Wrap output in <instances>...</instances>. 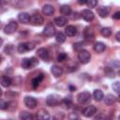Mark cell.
Returning a JSON list of instances; mask_svg holds the SVG:
<instances>
[{"instance_id":"6da1fadb","label":"cell","mask_w":120,"mask_h":120,"mask_svg":"<svg viewBox=\"0 0 120 120\" xmlns=\"http://www.w3.org/2000/svg\"><path fill=\"white\" fill-rule=\"evenodd\" d=\"M38 65V61L37 58L35 57H31V58H23L22 60V68H23L24 69H28V68H32Z\"/></svg>"},{"instance_id":"7a4b0ae2","label":"cell","mask_w":120,"mask_h":120,"mask_svg":"<svg viewBox=\"0 0 120 120\" xmlns=\"http://www.w3.org/2000/svg\"><path fill=\"white\" fill-rule=\"evenodd\" d=\"M34 48H35L34 43H32V42H24V43H20V44L18 45L17 50H18V52H19L20 53H24V52H26L27 51L33 50Z\"/></svg>"},{"instance_id":"3957f363","label":"cell","mask_w":120,"mask_h":120,"mask_svg":"<svg viewBox=\"0 0 120 120\" xmlns=\"http://www.w3.org/2000/svg\"><path fill=\"white\" fill-rule=\"evenodd\" d=\"M78 58L79 60L81 61V63L82 64H87L90 62V59H91V54L88 51L86 50H81L79 54H78Z\"/></svg>"},{"instance_id":"277c9868","label":"cell","mask_w":120,"mask_h":120,"mask_svg":"<svg viewBox=\"0 0 120 120\" xmlns=\"http://www.w3.org/2000/svg\"><path fill=\"white\" fill-rule=\"evenodd\" d=\"M18 27V22L16 21H10L4 28V33L5 34H8V35H10V34H13L16 29Z\"/></svg>"},{"instance_id":"5b68a950","label":"cell","mask_w":120,"mask_h":120,"mask_svg":"<svg viewBox=\"0 0 120 120\" xmlns=\"http://www.w3.org/2000/svg\"><path fill=\"white\" fill-rule=\"evenodd\" d=\"M90 98H91V94H90L89 92H86V91L82 92V93H80V94L77 96V100H78V102L81 103V104L87 103V102L90 100Z\"/></svg>"},{"instance_id":"8992f818","label":"cell","mask_w":120,"mask_h":120,"mask_svg":"<svg viewBox=\"0 0 120 120\" xmlns=\"http://www.w3.org/2000/svg\"><path fill=\"white\" fill-rule=\"evenodd\" d=\"M30 22L33 25L40 26V25L43 24L44 20H43V18H42L41 15H39V14H33L32 16H30Z\"/></svg>"},{"instance_id":"52a82bcc","label":"cell","mask_w":120,"mask_h":120,"mask_svg":"<svg viewBox=\"0 0 120 120\" xmlns=\"http://www.w3.org/2000/svg\"><path fill=\"white\" fill-rule=\"evenodd\" d=\"M43 34L47 37H52L53 35H55V27L52 24V22H48L46 24V26L43 29Z\"/></svg>"},{"instance_id":"ba28073f","label":"cell","mask_w":120,"mask_h":120,"mask_svg":"<svg viewBox=\"0 0 120 120\" xmlns=\"http://www.w3.org/2000/svg\"><path fill=\"white\" fill-rule=\"evenodd\" d=\"M59 102H60V99L56 95H50L46 98V103L48 106H56L59 104Z\"/></svg>"},{"instance_id":"9c48e42d","label":"cell","mask_w":120,"mask_h":120,"mask_svg":"<svg viewBox=\"0 0 120 120\" xmlns=\"http://www.w3.org/2000/svg\"><path fill=\"white\" fill-rule=\"evenodd\" d=\"M24 104L26 105L27 108L29 109H34L37 107V104H38V101L35 98L33 97H25L24 98Z\"/></svg>"},{"instance_id":"30bf717a","label":"cell","mask_w":120,"mask_h":120,"mask_svg":"<svg viewBox=\"0 0 120 120\" xmlns=\"http://www.w3.org/2000/svg\"><path fill=\"white\" fill-rule=\"evenodd\" d=\"M97 112V108L93 105H90V106H87L83 111H82V114L85 116V117H92L95 113Z\"/></svg>"},{"instance_id":"8fae6325","label":"cell","mask_w":120,"mask_h":120,"mask_svg":"<svg viewBox=\"0 0 120 120\" xmlns=\"http://www.w3.org/2000/svg\"><path fill=\"white\" fill-rule=\"evenodd\" d=\"M37 54L39 58H41L44 61H48L49 60V52L47 49L45 48H39L37 52Z\"/></svg>"},{"instance_id":"7c38bea8","label":"cell","mask_w":120,"mask_h":120,"mask_svg":"<svg viewBox=\"0 0 120 120\" xmlns=\"http://www.w3.org/2000/svg\"><path fill=\"white\" fill-rule=\"evenodd\" d=\"M82 17L83 18V20H85L86 22H91L94 20V13L90 10V9H83L82 12Z\"/></svg>"},{"instance_id":"4fadbf2b","label":"cell","mask_w":120,"mask_h":120,"mask_svg":"<svg viewBox=\"0 0 120 120\" xmlns=\"http://www.w3.org/2000/svg\"><path fill=\"white\" fill-rule=\"evenodd\" d=\"M51 72L54 77H60L63 74V68L58 65H52L51 68Z\"/></svg>"},{"instance_id":"5bb4252c","label":"cell","mask_w":120,"mask_h":120,"mask_svg":"<svg viewBox=\"0 0 120 120\" xmlns=\"http://www.w3.org/2000/svg\"><path fill=\"white\" fill-rule=\"evenodd\" d=\"M18 21L24 24L29 23L30 22V15L26 12H22L18 15Z\"/></svg>"},{"instance_id":"9a60e30c","label":"cell","mask_w":120,"mask_h":120,"mask_svg":"<svg viewBox=\"0 0 120 120\" xmlns=\"http://www.w3.org/2000/svg\"><path fill=\"white\" fill-rule=\"evenodd\" d=\"M53 22H54V24H55L56 26L62 27V26H64V25L67 24V22H68V19H67L65 16H59V17H57V18L54 19Z\"/></svg>"},{"instance_id":"2e32d148","label":"cell","mask_w":120,"mask_h":120,"mask_svg":"<svg viewBox=\"0 0 120 120\" xmlns=\"http://www.w3.org/2000/svg\"><path fill=\"white\" fill-rule=\"evenodd\" d=\"M110 12V9L108 7H105V6H100L98 8V15L101 17V18H106L108 16Z\"/></svg>"},{"instance_id":"e0dca14e","label":"cell","mask_w":120,"mask_h":120,"mask_svg":"<svg viewBox=\"0 0 120 120\" xmlns=\"http://www.w3.org/2000/svg\"><path fill=\"white\" fill-rule=\"evenodd\" d=\"M65 33L68 37H74L77 34V29L73 25H68L65 29Z\"/></svg>"},{"instance_id":"ac0fdd59","label":"cell","mask_w":120,"mask_h":120,"mask_svg":"<svg viewBox=\"0 0 120 120\" xmlns=\"http://www.w3.org/2000/svg\"><path fill=\"white\" fill-rule=\"evenodd\" d=\"M43 78H44V75H43V74H39V75H38L36 78H34V79L32 80V87H33L34 89H37L38 86V85L40 84V82H42Z\"/></svg>"},{"instance_id":"d6986e66","label":"cell","mask_w":120,"mask_h":120,"mask_svg":"<svg viewBox=\"0 0 120 120\" xmlns=\"http://www.w3.org/2000/svg\"><path fill=\"white\" fill-rule=\"evenodd\" d=\"M42 12H43V14H45L47 16H51L54 13V8L51 5H44L42 8Z\"/></svg>"},{"instance_id":"ffe728a7","label":"cell","mask_w":120,"mask_h":120,"mask_svg":"<svg viewBox=\"0 0 120 120\" xmlns=\"http://www.w3.org/2000/svg\"><path fill=\"white\" fill-rule=\"evenodd\" d=\"M105 49H106V46L103 42L98 41V42H96L95 45H94V50H95L96 52H98V53L103 52L105 51Z\"/></svg>"},{"instance_id":"44dd1931","label":"cell","mask_w":120,"mask_h":120,"mask_svg":"<svg viewBox=\"0 0 120 120\" xmlns=\"http://www.w3.org/2000/svg\"><path fill=\"white\" fill-rule=\"evenodd\" d=\"M104 98V103L106 104V105H108V106H110V105H112L113 103H115V101H116V98L114 97V96H112V94H108L105 98Z\"/></svg>"},{"instance_id":"7402d4cb","label":"cell","mask_w":120,"mask_h":120,"mask_svg":"<svg viewBox=\"0 0 120 120\" xmlns=\"http://www.w3.org/2000/svg\"><path fill=\"white\" fill-rule=\"evenodd\" d=\"M60 12L62 15H64L65 17L66 16H68L70 15L71 13V8L68 6V5H63L60 7Z\"/></svg>"},{"instance_id":"603a6c76","label":"cell","mask_w":120,"mask_h":120,"mask_svg":"<svg viewBox=\"0 0 120 120\" xmlns=\"http://www.w3.org/2000/svg\"><path fill=\"white\" fill-rule=\"evenodd\" d=\"M93 98H94V99L96 101H101L103 99V98H104V94H103V92L101 90L97 89L93 93Z\"/></svg>"},{"instance_id":"cb8c5ba5","label":"cell","mask_w":120,"mask_h":120,"mask_svg":"<svg viewBox=\"0 0 120 120\" xmlns=\"http://www.w3.org/2000/svg\"><path fill=\"white\" fill-rule=\"evenodd\" d=\"M1 84H2V86H4V87H8V86H10V84H11V82H12V81H11V79L8 77V76H3L2 78H1Z\"/></svg>"},{"instance_id":"d4e9b609","label":"cell","mask_w":120,"mask_h":120,"mask_svg":"<svg viewBox=\"0 0 120 120\" xmlns=\"http://www.w3.org/2000/svg\"><path fill=\"white\" fill-rule=\"evenodd\" d=\"M83 36L86 39H91L94 38V31L90 27H86L85 30L83 31Z\"/></svg>"},{"instance_id":"484cf974","label":"cell","mask_w":120,"mask_h":120,"mask_svg":"<svg viewBox=\"0 0 120 120\" xmlns=\"http://www.w3.org/2000/svg\"><path fill=\"white\" fill-rule=\"evenodd\" d=\"M38 117L39 118V119H43V120H45V119H49L50 118V114H49V112L46 111V110H40L38 112Z\"/></svg>"},{"instance_id":"4316f807","label":"cell","mask_w":120,"mask_h":120,"mask_svg":"<svg viewBox=\"0 0 120 120\" xmlns=\"http://www.w3.org/2000/svg\"><path fill=\"white\" fill-rule=\"evenodd\" d=\"M55 39L58 43H63L66 40V35L63 32H57L55 34Z\"/></svg>"},{"instance_id":"83f0119b","label":"cell","mask_w":120,"mask_h":120,"mask_svg":"<svg viewBox=\"0 0 120 120\" xmlns=\"http://www.w3.org/2000/svg\"><path fill=\"white\" fill-rule=\"evenodd\" d=\"M100 34H101L103 37H105V38L110 37V36L112 35V29H111L110 27H103V28L100 30Z\"/></svg>"},{"instance_id":"f1b7e54d","label":"cell","mask_w":120,"mask_h":120,"mask_svg":"<svg viewBox=\"0 0 120 120\" xmlns=\"http://www.w3.org/2000/svg\"><path fill=\"white\" fill-rule=\"evenodd\" d=\"M32 117H33L32 114L30 112H22L20 114V118L22 119V120H30Z\"/></svg>"},{"instance_id":"f546056e","label":"cell","mask_w":120,"mask_h":120,"mask_svg":"<svg viewBox=\"0 0 120 120\" xmlns=\"http://www.w3.org/2000/svg\"><path fill=\"white\" fill-rule=\"evenodd\" d=\"M61 103H62V105H64L65 108H70V106L72 105V101H71V99H70V98H68L62 99Z\"/></svg>"},{"instance_id":"4dcf8cb0","label":"cell","mask_w":120,"mask_h":120,"mask_svg":"<svg viewBox=\"0 0 120 120\" xmlns=\"http://www.w3.org/2000/svg\"><path fill=\"white\" fill-rule=\"evenodd\" d=\"M105 74L107 75V77H110V78H113L115 76V73L113 71V69L112 68H105Z\"/></svg>"},{"instance_id":"1f68e13d","label":"cell","mask_w":120,"mask_h":120,"mask_svg":"<svg viewBox=\"0 0 120 120\" xmlns=\"http://www.w3.org/2000/svg\"><path fill=\"white\" fill-rule=\"evenodd\" d=\"M86 5L90 8H96L98 5V0H86Z\"/></svg>"},{"instance_id":"d6a6232c","label":"cell","mask_w":120,"mask_h":120,"mask_svg":"<svg viewBox=\"0 0 120 120\" xmlns=\"http://www.w3.org/2000/svg\"><path fill=\"white\" fill-rule=\"evenodd\" d=\"M67 57H68V55H67L66 52H60V53L58 54V56H57V61L63 62V61H65V60L67 59Z\"/></svg>"},{"instance_id":"836d02e7","label":"cell","mask_w":120,"mask_h":120,"mask_svg":"<svg viewBox=\"0 0 120 120\" xmlns=\"http://www.w3.org/2000/svg\"><path fill=\"white\" fill-rule=\"evenodd\" d=\"M112 89L114 90V92H115L116 94H118V93H119V90H120V82H113L112 85Z\"/></svg>"},{"instance_id":"e575fe53","label":"cell","mask_w":120,"mask_h":120,"mask_svg":"<svg viewBox=\"0 0 120 120\" xmlns=\"http://www.w3.org/2000/svg\"><path fill=\"white\" fill-rule=\"evenodd\" d=\"M8 108V103L3 99H0V110H7Z\"/></svg>"},{"instance_id":"d590c367","label":"cell","mask_w":120,"mask_h":120,"mask_svg":"<svg viewBox=\"0 0 120 120\" xmlns=\"http://www.w3.org/2000/svg\"><path fill=\"white\" fill-rule=\"evenodd\" d=\"M13 46L12 45H8L6 48H5V52H6V53L7 54H12V52H13Z\"/></svg>"},{"instance_id":"8d00e7d4","label":"cell","mask_w":120,"mask_h":120,"mask_svg":"<svg viewBox=\"0 0 120 120\" xmlns=\"http://www.w3.org/2000/svg\"><path fill=\"white\" fill-rule=\"evenodd\" d=\"M112 19H114V20H119V19H120V11H116L115 13H113Z\"/></svg>"},{"instance_id":"74e56055","label":"cell","mask_w":120,"mask_h":120,"mask_svg":"<svg viewBox=\"0 0 120 120\" xmlns=\"http://www.w3.org/2000/svg\"><path fill=\"white\" fill-rule=\"evenodd\" d=\"M83 46V43H76V44H74V49H76V50H79V47L80 48H82Z\"/></svg>"},{"instance_id":"f35d334b","label":"cell","mask_w":120,"mask_h":120,"mask_svg":"<svg viewBox=\"0 0 120 120\" xmlns=\"http://www.w3.org/2000/svg\"><path fill=\"white\" fill-rule=\"evenodd\" d=\"M78 3L80 5H84V4H86V0H78Z\"/></svg>"},{"instance_id":"ab89813d","label":"cell","mask_w":120,"mask_h":120,"mask_svg":"<svg viewBox=\"0 0 120 120\" xmlns=\"http://www.w3.org/2000/svg\"><path fill=\"white\" fill-rule=\"evenodd\" d=\"M119 37H120V32H117V33H116V36H115L117 41H120V38H119Z\"/></svg>"},{"instance_id":"60d3db41","label":"cell","mask_w":120,"mask_h":120,"mask_svg":"<svg viewBox=\"0 0 120 120\" xmlns=\"http://www.w3.org/2000/svg\"><path fill=\"white\" fill-rule=\"evenodd\" d=\"M69 89H70V91H75L76 90V87H74L72 85H69Z\"/></svg>"},{"instance_id":"b9f144b4","label":"cell","mask_w":120,"mask_h":120,"mask_svg":"<svg viewBox=\"0 0 120 120\" xmlns=\"http://www.w3.org/2000/svg\"><path fill=\"white\" fill-rule=\"evenodd\" d=\"M2 42H3V40H2V39H1V38H0V45H1V44H2Z\"/></svg>"},{"instance_id":"7bdbcfd3","label":"cell","mask_w":120,"mask_h":120,"mask_svg":"<svg viewBox=\"0 0 120 120\" xmlns=\"http://www.w3.org/2000/svg\"><path fill=\"white\" fill-rule=\"evenodd\" d=\"M1 95H2V90H1V88H0V97H1Z\"/></svg>"},{"instance_id":"ee69618b","label":"cell","mask_w":120,"mask_h":120,"mask_svg":"<svg viewBox=\"0 0 120 120\" xmlns=\"http://www.w3.org/2000/svg\"><path fill=\"white\" fill-rule=\"evenodd\" d=\"M1 61H2V56L0 55V63H1Z\"/></svg>"},{"instance_id":"f6af8a7d","label":"cell","mask_w":120,"mask_h":120,"mask_svg":"<svg viewBox=\"0 0 120 120\" xmlns=\"http://www.w3.org/2000/svg\"><path fill=\"white\" fill-rule=\"evenodd\" d=\"M0 28H1V22H0Z\"/></svg>"}]
</instances>
